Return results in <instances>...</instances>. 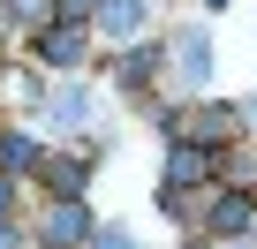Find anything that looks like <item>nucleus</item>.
I'll use <instances>...</instances> for the list:
<instances>
[{"label":"nucleus","mask_w":257,"mask_h":249,"mask_svg":"<svg viewBox=\"0 0 257 249\" xmlns=\"http://www.w3.org/2000/svg\"><path fill=\"white\" fill-rule=\"evenodd\" d=\"M212 174H219L212 144H182V151L167 159V189H189V181H212Z\"/></svg>","instance_id":"f257e3e1"},{"label":"nucleus","mask_w":257,"mask_h":249,"mask_svg":"<svg viewBox=\"0 0 257 249\" xmlns=\"http://www.w3.org/2000/svg\"><path fill=\"white\" fill-rule=\"evenodd\" d=\"M83 226H91V219H83V204H76V196H61V204L46 211V249H61V241H76Z\"/></svg>","instance_id":"7ed1b4c3"},{"label":"nucleus","mask_w":257,"mask_h":249,"mask_svg":"<svg viewBox=\"0 0 257 249\" xmlns=\"http://www.w3.org/2000/svg\"><path fill=\"white\" fill-rule=\"evenodd\" d=\"M182 136H197V144H227V136H234V113H227V106H204V113H182Z\"/></svg>","instance_id":"f03ea898"},{"label":"nucleus","mask_w":257,"mask_h":249,"mask_svg":"<svg viewBox=\"0 0 257 249\" xmlns=\"http://www.w3.org/2000/svg\"><path fill=\"white\" fill-rule=\"evenodd\" d=\"M249 211H257V204H249L242 189H227V196L212 204V226H219V234H234V226H249Z\"/></svg>","instance_id":"20e7f679"},{"label":"nucleus","mask_w":257,"mask_h":249,"mask_svg":"<svg viewBox=\"0 0 257 249\" xmlns=\"http://www.w3.org/2000/svg\"><path fill=\"white\" fill-rule=\"evenodd\" d=\"M98 249H137V234H128V226H106V234H98Z\"/></svg>","instance_id":"1a4fd4ad"},{"label":"nucleus","mask_w":257,"mask_h":249,"mask_svg":"<svg viewBox=\"0 0 257 249\" xmlns=\"http://www.w3.org/2000/svg\"><path fill=\"white\" fill-rule=\"evenodd\" d=\"M38 53H46L53 68H76V53H83V38H76V31H46V38H38Z\"/></svg>","instance_id":"39448f33"},{"label":"nucleus","mask_w":257,"mask_h":249,"mask_svg":"<svg viewBox=\"0 0 257 249\" xmlns=\"http://www.w3.org/2000/svg\"><path fill=\"white\" fill-rule=\"evenodd\" d=\"M98 23H106V31H137V23H144V0H106Z\"/></svg>","instance_id":"0eeeda50"},{"label":"nucleus","mask_w":257,"mask_h":249,"mask_svg":"<svg viewBox=\"0 0 257 249\" xmlns=\"http://www.w3.org/2000/svg\"><path fill=\"white\" fill-rule=\"evenodd\" d=\"M8 204H16V189H8V181H0V211H8Z\"/></svg>","instance_id":"9b49d317"},{"label":"nucleus","mask_w":257,"mask_h":249,"mask_svg":"<svg viewBox=\"0 0 257 249\" xmlns=\"http://www.w3.org/2000/svg\"><path fill=\"white\" fill-rule=\"evenodd\" d=\"M0 159H8V166H31V159H38V144H31V136H8V151H0Z\"/></svg>","instance_id":"6e6552de"},{"label":"nucleus","mask_w":257,"mask_h":249,"mask_svg":"<svg viewBox=\"0 0 257 249\" xmlns=\"http://www.w3.org/2000/svg\"><path fill=\"white\" fill-rule=\"evenodd\" d=\"M16 16H46V0H23V8H16Z\"/></svg>","instance_id":"9d476101"},{"label":"nucleus","mask_w":257,"mask_h":249,"mask_svg":"<svg viewBox=\"0 0 257 249\" xmlns=\"http://www.w3.org/2000/svg\"><path fill=\"white\" fill-rule=\"evenodd\" d=\"M174 61H182V76H189V83H204V76H212V46H204V38H182V46H174Z\"/></svg>","instance_id":"423d86ee"}]
</instances>
